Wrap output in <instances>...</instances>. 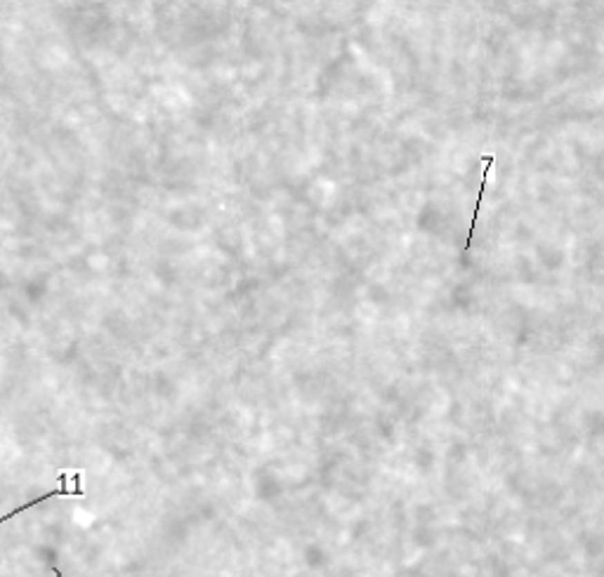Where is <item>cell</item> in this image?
I'll list each match as a JSON object with an SVG mask.
<instances>
[{"label":"cell","mask_w":604,"mask_h":577,"mask_svg":"<svg viewBox=\"0 0 604 577\" xmlns=\"http://www.w3.org/2000/svg\"><path fill=\"white\" fill-rule=\"evenodd\" d=\"M53 573H55L57 577H64V575H62V573H59V570H57V568H55V565H53Z\"/></svg>","instance_id":"3"},{"label":"cell","mask_w":604,"mask_h":577,"mask_svg":"<svg viewBox=\"0 0 604 577\" xmlns=\"http://www.w3.org/2000/svg\"><path fill=\"white\" fill-rule=\"evenodd\" d=\"M482 161H484V177H482V188H480V196H477V203H475V213H472L470 228H467L465 253H470V248H472V236H475V228H477V217H480L482 201H484V191H487V184H489V179H491V173H493V163H496V158H493V156H484Z\"/></svg>","instance_id":"2"},{"label":"cell","mask_w":604,"mask_h":577,"mask_svg":"<svg viewBox=\"0 0 604 577\" xmlns=\"http://www.w3.org/2000/svg\"><path fill=\"white\" fill-rule=\"evenodd\" d=\"M59 488H55V490H50V493H45V495H41L38 497V500H31V502H26V505H21L19 509H15V511H10V514H5V516H0V523H5V521H10V518H15L17 514H21V511H26V509H31V507H36V505H41V502H48L50 497H83L85 495V490H83V476L81 473H66V471H59Z\"/></svg>","instance_id":"1"}]
</instances>
